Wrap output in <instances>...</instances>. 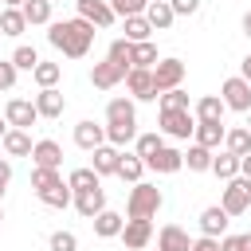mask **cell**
<instances>
[{
	"instance_id": "cell-37",
	"label": "cell",
	"mask_w": 251,
	"mask_h": 251,
	"mask_svg": "<svg viewBox=\"0 0 251 251\" xmlns=\"http://www.w3.org/2000/svg\"><path fill=\"white\" fill-rule=\"evenodd\" d=\"M157 102H161V110H192V98H188L180 86H173V90L157 94Z\"/></svg>"
},
{
	"instance_id": "cell-25",
	"label": "cell",
	"mask_w": 251,
	"mask_h": 251,
	"mask_svg": "<svg viewBox=\"0 0 251 251\" xmlns=\"http://www.w3.org/2000/svg\"><path fill=\"white\" fill-rule=\"evenodd\" d=\"M0 145H4V153H8V157H31V145H35V141H31V133H27V129H8Z\"/></svg>"
},
{
	"instance_id": "cell-24",
	"label": "cell",
	"mask_w": 251,
	"mask_h": 251,
	"mask_svg": "<svg viewBox=\"0 0 251 251\" xmlns=\"http://www.w3.org/2000/svg\"><path fill=\"white\" fill-rule=\"evenodd\" d=\"M224 110H227V106H224L220 94H204V98L196 102L192 118H196V122H224Z\"/></svg>"
},
{
	"instance_id": "cell-36",
	"label": "cell",
	"mask_w": 251,
	"mask_h": 251,
	"mask_svg": "<svg viewBox=\"0 0 251 251\" xmlns=\"http://www.w3.org/2000/svg\"><path fill=\"white\" fill-rule=\"evenodd\" d=\"M129 63H133V67H153V63H157V43H153V39H145V43H133V51H129Z\"/></svg>"
},
{
	"instance_id": "cell-9",
	"label": "cell",
	"mask_w": 251,
	"mask_h": 251,
	"mask_svg": "<svg viewBox=\"0 0 251 251\" xmlns=\"http://www.w3.org/2000/svg\"><path fill=\"white\" fill-rule=\"evenodd\" d=\"M71 204H75V212H78L82 220H94V216L106 208V188H102V184L82 188V192H75V196H71Z\"/></svg>"
},
{
	"instance_id": "cell-30",
	"label": "cell",
	"mask_w": 251,
	"mask_h": 251,
	"mask_svg": "<svg viewBox=\"0 0 251 251\" xmlns=\"http://www.w3.org/2000/svg\"><path fill=\"white\" fill-rule=\"evenodd\" d=\"M27 31V20H24V12L20 8H4L0 12V35H12V39H20Z\"/></svg>"
},
{
	"instance_id": "cell-41",
	"label": "cell",
	"mask_w": 251,
	"mask_h": 251,
	"mask_svg": "<svg viewBox=\"0 0 251 251\" xmlns=\"http://www.w3.org/2000/svg\"><path fill=\"white\" fill-rule=\"evenodd\" d=\"M133 137H137V126H106V141L118 149H126Z\"/></svg>"
},
{
	"instance_id": "cell-49",
	"label": "cell",
	"mask_w": 251,
	"mask_h": 251,
	"mask_svg": "<svg viewBox=\"0 0 251 251\" xmlns=\"http://www.w3.org/2000/svg\"><path fill=\"white\" fill-rule=\"evenodd\" d=\"M8 180H12V161L0 157V188H8Z\"/></svg>"
},
{
	"instance_id": "cell-39",
	"label": "cell",
	"mask_w": 251,
	"mask_h": 251,
	"mask_svg": "<svg viewBox=\"0 0 251 251\" xmlns=\"http://www.w3.org/2000/svg\"><path fill=\"white\" fill-rule=\"evenodd\" d=\"M63 180V173L59 169H43V165H31V188L39 192V188H51V184H59Z\"/></svg>"
},
{
	"instance_id": "cell-34",
	"label": "cell",
	"mask_w": 251,
	"mask_h": 251,
	"mask_svg": "<svg viewBox=\"0 0 251 251\" xmlns=\"http://www.w3.org/2000/svg\"><path fill=\"white\" fill-rule=\"evenodd\" d=\"M31 78L39 82V90H43V86H59L63 67H59V63H43V59H39V63H35V71H31Z\"/></svg>"
},
{
	"instance_id": "cell-51",
	"label": "cell",
	"mask_w": 251,
	"mask_h": 251,
	"mask_svg": "<svg viewBox=\"0 0 251 251\" xmlns=\"http://www.w3.org/2000/svg\"><path fill=\"white\" fill-rule=\"evenodd\" d=\"M239 78L251 82V55H243V63H239Z\"/></svg>"
},
{
	"instance_id": "cell-3",
	"label": "cell",
	"mask_w": 251,
	"mask_h": 251,
	"mask_svg": "<svg viewBox=\"0 0 251 251\" xmlns=\"http://www.w3.org/2000/svg\"><path fill=\"white\" fill-rule=\"evenodd\" d=\"M220 208H224L227 216H243V212L251 208V180H247V176H231V180H224Z\"/></svg>"
},
{
	"instance_id": "cell-13",
	"label": "cell",
	"mask_w": 251,
	"mask_h": 251,
	"mask_svg": "<svg viewBox=\"0 0 251 251\" xmlns=\"http://www.w3.org/2000/svg\"><path fill=\"white\" fill-rule=\"evenodd\" d=\"M118 157H122V149L110 145V141H102L98 149H90V169H94L98 176H114V173H118Z\"/></svg>"
},
{
	"instance_id": "cell-27",
	"label": "cell",
	"mask_w": 251,
	"mask_h": 251,
	"mask_svg": "<svg viewBox=\"0 0 251 251\" xmlns=\"http://www.w3.org/2000/svg\"><path fill=\"white\" fill-rule=\"evenodd\" d=\"M212 153H216V149H204V145L192 141V145L184 149V165H188V173H208V169H212Z\"/></svg>"
},
{
	"instance_id": "cell-29",
	"label": "cell",
	"mask_w": 251,
	"mask_h": 251,
	"mask_svg": "<svg viewBox=\"0 0 251 251\" xmlns=\"http://www.w3.org/2000/svg\"><path fill=\"white\" fill-rule=\"evenodd\" d=\"M35 196H39V200H43L47 208H67L75 192H71V184H67V180H59V184H51V188H39Z\"/></svg>"
},
{
	"instance_id": "cell-20",
	"label": "cell",
	"mask_w": 251,
	"mask_h": 251,
	"mask_svg": "<svg viewBox=\"0 0 251 251\" xmlns=\"http://www.w3.org/2000/svg\"><path fill=\"white\" fill-rule=\"evenodd\" d=\"M188 247H192V239L180 224H165L157 231V251H188Z\"/></svg>"
},
{
	"instance_id": "cell-5",
	"label": "cell",
	"mask_w": 251,
	"mask_h": 251,
	"mask_svg": "<svg viewBox=\"0 0 251 251\" xmlns=\"http://www.w3.org/2000/svg\"><path fill=\"white\" fill-rule=\"evenodd\" d=\"M149 75H153V86H157V94H165V90H173V86H180L184 82V75H188V67L180 63V59H157L153 67H149Z\"/></svg>"
},
{
	"instance_id": "cell-18",
	"label": "cell",
	"mask_w": 251,
	"mask_h": 251,
	"mask_svg": "<svg viewBox=\"0 0 251 251\" xmlns=\"http://www.w3.org/2000/svg\"><path fill=\"white\" fill-rule=\"evenodd\" d=\"M106 126H137L133 98H110L106 102Z\"/></svg>"
},
{
	"instance_id": "cell-47",
	"label": "cell",
	"mask_w": 251,
	"mask_h": 251,
	"mask_svg": "<svg viewBox=\"0 0 251 251\" xmlns=\"http://www.w3.org/2000/svg\"><path fill=\"white\" fill-rule=\"evenodd\" d=\"M169 8H173V16H192V12H200V0H169Z\"/></svg>"
},
{
	"instance_id": "cell-44",
	"label": "cell",
	"mask_w": 251,
	"mask_h": 251,
	"mask_svg": "<svg viewBox=\"0 0 251 251\" xmlns=\"http://www.w3.org/2000/svg\"><path fill=\"white\" fill-rule=\"evenodd\" d=\"M47 247H51V251H78V235H75V231H63V227H59V231H51Z\"/></svg>"
},
{
	"instance_id": "cell-7",
	"label": "cell",
	"mask_w": 251,
	"mask_h": 251,
	"mask_svg": "<svg viewBox=\"0 0 251 251\" xmlns=\"http://www.w3.org/2000/svg\"><path fill=\"white\" fill-rule=\"evenodd\" d=\"M122 82H126V90H129V98H133V102H157V86H153L149 67H129Z\"/></svg>"
},
{
	"instance_id": "cell-16",
	"label": "cell",
	"mask_w": 251,
	"mask_h": 251,
	"mask_svg": "<svg viewBox=\"0 0 251 251\" xmlns=\"http://www.w3.org/2000/svg\"><path fill=\"white\" fill-rule=\"evenodd\" d=\"M102 141H106V126H98L94 118H82V122L75 126V145H78V149L90 153V149H98Z\"/></svg>"
},
{
	"instance_id": "cell-55",
	"label": "cell",
	"mask_w": 251,
	"mask_h": 251,
	"mask_svg": "<svg viewBox=\"0 0 251 251\" xmlns=\"http://www.w3.org/2000/svg\"><path fill=\"white\" fill-rule=\"evenodd\" d=\"M247 129H251V110H247Z\"/></svg>"
},
{
	"instance_id": "cell-4",
	"label": "cell",
	"mask_w": 251,
	"mask_h": 251,
	"mask_svg": "<svg viewBox=\"0 0 251 251\" xmlns=\"http://www.w3.org/2000/svg\"><path fill=\"white\" fill-rule=\"evenodd\" d=\"M161 126V137H173V141H188L192 137V129H196V118H192V110H161V118H157Z\"/></svg>"
},
{
	"instance_id": "cell-35",
	"label": "cell",
	"mask_w": 251,
	"mask_h": 251,
	"mask_svg": "<svg viewBox=\"0 0 251 251\" xmlns=\"http://www.w3.org/2000/svg\"><path fill=\"white\" fill-rule=\"evenodd\" d=\"M67 184H71V192H82V188H94V184H102V176H98L90 165H82V169H71Z\"/></svg>"
},
{
	"instance_id": "cell-23",
	"label": "cell",
	"mask_w": 251,
	"mask_h": 251,
	"mask_svg": "<svg viewBox=\"0 0 251 251\" xmlns=\"http://www.w3.org/2000/svg\"><path fill=\"white\" fill-rule=\"evenodd\" d=\"M145 20H149V27H153V31H169L176 16H173L169 0H149V8H145Z\"/></svg>"
},
{
	"instance_id": "cell-2",
	"label": "cell",
	"mask_w": 251,
	"mask_h": 251,
	"mask_svg": "<svg viewBox=\"0 0 251 251\" xmlns=\"http://www.w3.org/2000/svg\"><path fill=\"white\" fill-rule=\"evenodd\" d=\"M161 204H165L161 188H157V184H149V180H137V184L129 188V200H126V216H137V220H153V216L161 212Z\"/></svg>"
},
{
	"instance_id": "cell-8",
	"label": "cell",
	"mask_w": 251,
	"mask_h": 251,
	"mask_svg": "<svg viewBox=\"0 0 251 251\" xmlns=\"http://www.w3.org/2000/svg\"><path fill=\"white\" fill-rule=\"evenodd\" d=\"M4 122H8L12 129H31V126L39 122V110H35L31 98H8V106H4Z\"/></svg>"
},
{
	"instance_id": "cell-31",
	"label": "cell",
	"mask_w": 251,
	"mask_h": 251,
	"mask_svg": "<svg viewBox=\"0 0 251 251\" xmlns=\"http://www.w3.org/2000/svg\"><path fill=\"white\" fill-rule=\"evenodd\" d=\"M224 149H227V153H235V157L251 153V129H247V126L227 129V133H224Z\"/></svg>"
},
{
	"instance_id": "cell-12",
	"label": "cell",
	"mask_w": 251,
	"mask_h": 251,
	"mask_svg": "<svg viewBox=\"0 0 251 251\" xmlns=\"http://www.w3.org/2000/svg\"><path fill=\"white\" fill-rule=\"evenodd\" d=\"M145 169L165 173V176H169V173H180V169H184V153H180V149H173V145H161L157 153H149V157H145Z\"/></svg>"
},
{
	"instance_id": "cell-10",
	"label": "cell",
	"mask_w": 251,
	"mask_h": 251,
	"mask_svg": "<svg viewBox=\"0 0 251 251\" xmlns=\"http://www.w3.org/2000/svg\"><path fill=\"white\" fill-rule=\"evenodd\" d=\"M149 239H153V220H137V216H129V220L122 224V243H126V251H141Z\"/></svg>"
},
{
	"instance_id": "cell-28",
	"label": "cell",
	"mask_w": 251,
	"mask_h": 251,
	"mask_svg": "<svg viewBox=\"0 0 251 251\" xmlns=\"http://www.w3.org/2000/svg\"><path fill=\"white\" fill-rule=\"evenodd\" d=\"M208 173H216L220 180H231V176H239V157L227 153V149L224 153H212V169Z\"/></svg>"
},
{
	"instance_id": "cell-48",
	"label": "cell",
	"mask_w": 251,
	"mask_h": 251,
	"mask_svg": "<svg viewBox=\"0 0 251 251\" xmlns=\"http://www.w3.org/2000/svg\"><path fill=\"white\" fill-rule=\"evenodd\" d=\"M188 251H220V239H212V235H200V239H192V247Z\"/></svg>"
},
{
	"instance_id": "cell-6",
	"label": "cell",
	"mask_w": 251,
	"mask_h": 251,
	"mask_svg": "<svg viewBox=\"0 0 251 251\" xmlns=\"http://www.w3.org/2000/svg\"><path fill=\"white\" fill-rule=\"evenodd\" d=\"M220 98H224V106H227V110L247 114V110H251V82H247V78H239V75H231V78H224Z\"/></svg>"
},
{
	"instance_id": "cell-54",
	"label": "cell",
	"mask_w": 251,
	"mask_h": 251,
	"mask_svg": "<svg viewBox=\"0 0 251 251\" xmlns=\"http://www.w3.org/2000/svg\"><path fill=\"white\" fill-rule=\"evenodd\" d=\"M20 4H24V0H4V8H20Z\"/></svg>"
},
{
	"instance_id": "cell-15",
	"label": "cell",
	"mask_w": 251,
	"mask_h": 251,
	"mask_svg": "<svg viewBox=\"0 0 251 251\" xmlns=\"http://www.w3.org/2000/svg\"><path fill=\"white\" fill-rule=\"evenodd\" d=\"M122 78H126V67H118L114 59H102V63H94V71H90V82H94L98 90H114Z\"/></svg>"
},
{
	"instance_id": "cell-11",
	"label": "cell",
	"mask_w": 251,
	"mask_h": 251,
	"mask_svg": "<svg viewBox=\"0 0 251 251\" xmlns=\"http://www.w3.org/2000/svg\"><path fill=\"white\" fill-rule=\"evenodd\" d=\"M31 102H35L39 118H47V122L63 118V110H67V98H63V90H59V86H43V90H39Z\"/></svg>"
},
{
	"instance_id": "cell-38",
	"label": "cell",
	"mask_w": 251,
	"mask_h": 251,
	"mask_svg": "<svg viewBox=\"0 0 251 251\" xmlns=\"http://www.w3.org/2000/svg\"><path fill=\"white\" fill-rule=\"evenodd\" d=\"M161 145H165V141H161V129H157V133H137V137H133V153H137L141 161H145L149 153H157Z\"/></svg>"
},
{
	"instance_id": "cell-56",
	"label": "cell",
	"mask_w": 251,
	"mask_h": 251,
	"mask_svg": "<svg viewBox=\"0 0 251 251\" xmlns=\"http://www.w3.org/2000/svg\"><path fill=\"white\" fill-rule=\"evenodd\" d=\"M0 200H4V188H0Z\"/></svg>"
},
{
	"instance_id": "cell-17",
	"label": "cell",
	"mask_w": 251,
	"mask_h": 251,
	"mask_svg": "<svg viewBox=\"0 0 251 251\" xmlns=\"http://www.w3.org/2000/svg\"><path fill=\"white\" fill-rule=\"evenodd\" d=\"M227 224H231V216H227L220 204H212V208H204V212H200V235L220 239V235H227Z\"/></svg>"
},
{
	"instance_id": "cell-1",
	"label": "cell",
	"mask_w": 251,
	"mask_h": 251,
	"mask_svg": "<svg viewBox=\"0 0 251 251\" xmlns=\"http://www.w3.org/2000/svg\"><path fill=\"white\" fill-rule=\"evenodd\" d=\"M47 43L55 51H63L67 59H82L94 43V24L75 16V20H51L47 24Z\"/></svg>"
},
{
	"instance_id": "cell-42",
	"label": "cell",
	"mask_w": 251,
	"mask_h": 251,
	"mask_svg": "<svg viewBox=\"0 0 251 251\" xmlns=\"http://www.w3.org/2000/svg\"><path fill=\"white\" fill-rule=\"evenodd\" d=\"M110 8H114L118 20H126V16H145L149 0H110Z\"/></svg>"
},
{
	"instance_id": "cell-40",
	"label": "cell",
	"mask_w": 251,
	"mask_h": 251,
	"mask_svg": "<svg viewBox=\"0 0 251 251\" xmlns=\"http://www.w3.org/2000/svg\"><path fill=\"white\" fill-rule=\"evenodd\" d=\"M12 63H16V71H35L39 51H35V47H27V43H20V47L12 51Z\"/></svg>"
},
{
	"instance_id": "cell-43",
	"label": "cell",
	"mask_w": 251,
	"mask_h": 251,
	"mask_svg": "<svg viewBox=\"0 0 251 251\" xmlns=\"http://www.w3.org/2000/svg\"><path fill=\"white\" fill-rule=\"evenodd\" d=\"M129 51H133V43H129V39H114V43H110V51H106V59H114L118 67H126V71H129V67H133V63H129Z\"/></svg>"
},
{
	"instance_id": "cell-14",
	"label": "cell",
	"mask_w": 251,
	"mask_h": 251,
	"mask_svg": "<svg viewBox=\"0 0 251 251\" xmlns=\"http://www.w3.org/2000/svg\"><path fill=\"white\" fill-rule=\"evenodd\" d=\"M78 4V16L82 20H90L94 27H110L118 16H114V8H110V0H75Z\"/></svg>"
},
{
	"instance_id": "cell-21",
	"label": "cell",
	"mask_w": 251,
	"mask_h": 251,
	"mask_svg": "<svg viewBox=\"0 0 251 251\" xmlns=\"http://www.w3.org/2000/svg\"><path fill=\"white\" fill-rule=\"evenodd\" d=\"M224 133H227V126H224V122H196L192 141H196V145H204V149H220V145H224Z\"/></svg>"
},
{
	"instance_id": "cell-22",
	"label": "cell",
	"mask_w": 251,
	"mask_h": 251,
	"mask_svg": "<svg viewBox=\"0 0 251 251\" xmlns=\"http://www.w3.org/2000/svg\"><path fill=\"white\" fill-rule=\"evenodd\" d=\"M90 224H94V235H98V239H118V235H122V224H126V216H118V212L102 208V212H98Z\"/></svg>"
},
{
	"instance_id": "cell-19",
	"label": "cell",
	"mask_w": 251,
	"mask_h": 251,
	"mask_svg": "<svg viewBox=\"0 0 251 251\" xmlns=\"http://www.w3.org/2000/svg\"><path fill=\"white\" fill-rule=\"evenodd\" d=\"M31 165H43V169H59V165H63V145H59V141H51V137L35 141V145H31Z\"/></svg>"
},
{
	"instance_id": "cell-52",
	"label": "cell",
	"mask_w": 251,
	"mask_h": 251,
	"mask_svg": "<svg viewBox=\"0 0 251 251\" xmlns=\"http://www.w3.org/2000/svg\"><path fill=\"white\" fill-rule=\"evenodd\" d=\"M243 35L251 39V12H243Z\"/></svg>"
},
{
	"instance_id": "cell-50",
	"label": "cell",
	"mask_w": 251,
	"mask_h": 251,
	"mask_svg": "<svg viewBox=\"0 0 251 251\" xmlns=\"http://www.w3.org/2000/svg\"><path fill=\"white\" fill-rule=\"evenodd\" d=\"M239 176H247V180H251V153H243V157H239Z\"/></svg>"
},
{
	"instance_id": "cell-46",
	"label": "cell",
	"mask_w": 251,
	"mask_h": 251,
	"mask_svg": "<svg viewBox=\"0 0 251 251\" xmlns=\"http://www.w3.org/2000/svg\"><path fill=\"white\" fill-rule=\"evenodd\" d=\"M16 75H20L16 63H12V59H0V90H12V86H16Z\"/></svg>"
},
{
	"instance_id": "cell-45",
	"label": "cell",
	"mask_w": 251,
	"mask_h": 251,
	"mask_svg": "<svg viewBox=\"0 0 251 251\" xmlns=\"http://www.w3.org/2000/svg\"><path fill=\"white\" fill-rule=\"evenodd\" d=\"M220 251H251V231H243V235H220Z\"/></svg>"
},
{
	"instance_id": "cell-33",
	"label": "cell",
	"mask_w": 251,
	"mask_h": 251,
	"mask_svg": "<svg viewBox=\"0 0 251 251\" xmlns=\"http://www.w3.org/2000/svg\"><path fill=\"white\" fill-rule=\"evenodd\" d=\"M149 35H153V27H149L145 16H126V35H122V39H129V43H145Z\"/></svg>"
},
{
	"instance_id": "cell-32",
	"label": "cell",
	"mask_w": 251,
	"mask_h": 251,
	"mask_svg": "<svg viewBox=\"0 0 251 251\" xmlns=\"http://www.w3.org/2000/svg\"><path fill=\"white\" fill-rule=\"evenodd\" d=\"M20 12H24V20H27V27H31V24H51V0H24Z\"/></svg>"
},
{
	"instance_id": "cell-26",
	"label": "cell",
	"mask_w": 251,
	"mask_h": 251,
	"mask_svg": "<svg viewBox=\"0 0 251 251\" xmlns=\"http://www.w3.org/2000/svg\"><path fill=\"white\" fill-rule=\"evenodd\" d=\"M141 173H145V161H141L137 153H126V149H122V157H118V173H114V176H122V180H129V184H137V180H141Z\"/></svg>"
},
{
	"instance_id": "cell-53",
	"label": "cell",
	"mask_w": 251,
	"mask_h": 251,
	"mask_svg": "<svg viewBox=\"0 0 251 251\" xmlns=\"http://www.w3.org/2000/svg\"><path fill=\"white\" fill-rule=\"evenodd\" d=\"M8 129H12V126H8L4 118H0V141H4V133H8Z\"/></svg>"
}]
</instances>
